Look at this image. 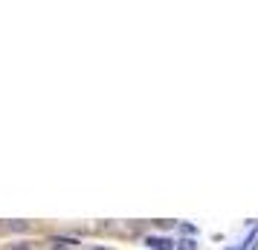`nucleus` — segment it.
Segmentation results:
<instances>
[{"label":"nucleus","instance_id":"f257e3e1","mask_svg":"<svg viewBox=\"0 0 258 250\" xmlns=\"http://www.w3.org/2000/svg\"><path fill=\"white\" fill-rule=\"evenodd\" d=\"M145 244H148L151 250H174L177 241H171V238H165V236H148Z\"/></svg>","mask_w":258,"mask_h":250},{"label":"nucleus","instance_id":"7ed1b4c3","mask_svg":"<svg viewBox=\"0 0 258 250\" xmlns=\"http://www.w3.org/2000/svg\"><path fill=\"white\" fill-rule=\"evenodd\" d=\"M180 230L186 233V238H188V236H195V233H198V227H195V224H180Z\"/></svg>","mask_w":258,"mask_h":250},{"label":"nucleus","instance_id":"f03ea898","mask_svg":"<svg viewBox=\"0 0 258 250\" xmlns=\"http://www.w3.org/2000/svg\"><path fill=\"white\" fill-rule=\"evenodd\" d=\"M174 250H198V241L195 238H183V241H177Z\"/></svg>","mask_w":258,"mask_h":250},{"label":"nucleus","instance_id":"39448f33","mask_svg":"<svg viewBox=\"0 0 258 250\" xmlns=\"http://www.w3.org/2000/svg\"><path fill=\"white\" fill-rule=\"evenodd\" d=\"M9 227H12V230H26V227H29V224H24V221H12V224H9Z\"/></svg>","mask_w":258,"mask_h":250},{"label":"nucleus","instance_id":"0eeeda50","mask_svg":"<svg viewBox=\"0 0 258 250\" xmlns=\"http://www.w3.org/2000/svg\"><path fill=\"white\" fill-rule=\"evenodd\" d=\"M90 250H107V247H102V244H96V247H90Z\"/></svg>","mask_w":258,"mask_h":250},{"label":"nucleus","instance_id":"423d86ee","mask_svg":"<svg viewBox=\"0 0 258 250\" xmlns=\"http://www.w3.org/2000/svg\"><path fill=\"white\" fill-rule=\"evenodd\" d=\"M52 250H70V247H64V244H55V247H52Z\"/></svg>","mask_w":258,"mask_h":250},{"label":"nucleus","instance_id":"20e7f679","mask_svg":"<svg viewBox=\"0 0 258 250\" xmlns=\"http://www.w3.org/2000/svg\"><path fill=\"white\" fill-rule=\"evenodd\" d=\"M9 250H32V244H26V241H18V244H12Z\"/></svg>","mask_w":258,"mask_h":250}]
</instances>
